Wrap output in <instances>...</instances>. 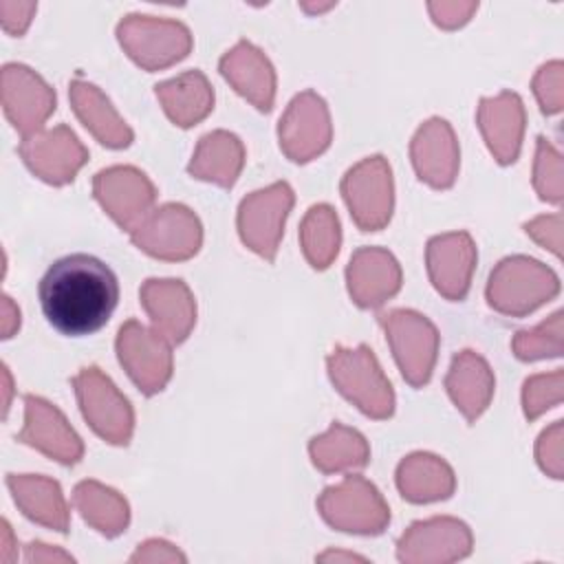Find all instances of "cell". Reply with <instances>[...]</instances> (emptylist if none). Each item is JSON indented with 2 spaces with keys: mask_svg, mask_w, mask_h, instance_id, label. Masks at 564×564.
Returning <instances> with one entry per match:
<instances>
[{
  "mask_svg": "<svg viewBox=\"0 0 564 564\" xmlns=\"http://www.w3.org/2000/svg\"><path fill=\"white\" fill-rule=\"evenodd\" d=\"M117 35L126 53L145 70H159L181 62L192 51V35L185 24L152 15H128L119 22Z\"/></svg>",
  "mask_w": 564,
  "mask_h": 564,
  "instance_id": "cell-5",
  "label": "cell"
},
{
  "mask_svg": "<svg viewBox=\"0 0 564 564\" xmlns=\"http://www.w3.org/2000/svg\"><path fill=\"white\" fill-rule=\"evenodd\" d=\"M37 300L55 330L84 337L108 324L119 302V280L104 260L70 253L55 260L42 275Z\"/></svg>",
  "mask_w": 564,
  "mask_h": 564,
  "instance_id": "cell-1",
  "label": "cell"
},
{
  "mask_svg": "<svg viewBox=\"0 0 564 564\" xmlns=\"http://www.w3.org/2000/svg\"><path fill=\"white\" fill-rule=\"evenodd\" d=\"M397 487L410 502H434L452 496V467L434 454H412L397 469Z\"/></svg>",
  "mask_w": 564,
  "mask_h": 564,
  "instance_id": "cell-28",
  "label": "cell"
},
{
  "mask_svg": "<svg viewBox=\"0 0 564 564\" xmlns=\"http://www.w3.org/2000/svg\"><path fill=\"white\" fill-rule=\"evenodd\" d=\"M535 187L540 192V198L560 203L562 189H560V154L546 143L544 137L538 139V156H535Z\"/></svg>",
  "mask_w": 564,
  "mask_h": 564,
  "instance_id": "cell-33",
  "label": "cell"
},
{
  "mask_svg": "<svg viewBox=\"0 0 564 564\" xmlns=\"http://www.w3.org/2000/svg\"><path fill=\"white\" fill-rule=\"evenodd\" d=\"M185 562V555L165 540H148L139 544L137 553H132L130 562Z\"/></svg>",
  "mask_w": 564,
  "mask_h": 564,
  "instance_id": "cell-36",
  "label": "cell"
},
{
  "mask_svg": "<svg viewBox=\"0 0 564 564\" xmlns=\"http://www.w3.org/2000/svg\"><path fill=\"white\" fill-rule=\"evenodd\" d=\"M557 291L560 282L553 271L538 260L513 256L491 271L487 300L505 315H524L549 302Z\"/></svg>",
  "mask_w": 564,
  "mask_h": 564,
  "instance_id": "cell-3",
  "label": "cell"
},
{
  "mask_svg": "<svg viewBox=\"0 0 564 564\" xmlns=\"http://www.w3.org/2000/svg\"><path fill=\"white\" fill-rule=\"evenodd\" d=\"M348 293L361 308H377L401 289V267L381 247H361L352 253L348 269Z\"/></svg>",
  "mask_w": 564,
  "mask_h": 564,
  "instance_id": "cell-19",
  "label": "cell"
},
{
  "mask_svg": "<svg viewBox=\"0 0 564 564\" xmlns=\"http://www.w3.org/2000/svg\"><path fill=\"white\" fill-rule=\"evenodd\" d=\"M18 441L62 465H75L84 456V443L66 416L53 403L35 394H24V427Z\"/></svg>",
  "mask_w": 564,
  "mask_h": 564,
  "instance_id": "cell-16",
  "label": "cell"
},
{
  "mask_svg": "<svg viewBox=\"0 0 564 564\" xmlns=\"http://www.w3.org/2000/svg\"><path fill=\"white\" fill-rule=\"evenodd\" d=\"M223 77L258 110L269 112L275 97V73L271 62L251 42H238L220 59Z\"/></svg>",
  "mask_w": 564,
  "mask_h": 564,
  "instance_id": "cell-22",
  "label": "cell"
},
{
  "mask_svg": "<svg viewBox=\"0 0 564 564\" xmlns=\"http://www.w3.org/2000/svg\"><path fill=\"white\" fill-rule=\"evenodd\" d=\"M73 388L88 425L112 445H128L134 430L130 401L95 366L73 377Z\"/></svg>",
  "mask_w": 564,
  "mask_h": 564,
  "instance_id": "cell-7",
  "label": "cell"
},
{
  "mask_svg": "<svg viewBox=\"0 0 564 564\" xmlns=\"http://www.w3.org/2000/svg\"><path fill=\"white\" fill-rule=\"evenodd\" d=\"M471 551V533L456 518L414 522L397 544L401 562H454Z\"/></svg>",
  "mask_w": 564,
  "mask_h": 564,
  "instance_id": "cell-17",
  "label": "cell"
},
{
  "mask_svg": "<svg viewBox=\"0 0 564 564\" xmlns=\"http://www.w3.org/2000/svg\"><path fill=\"white\" fill-rule=\"evenodd\" d=\"M291 207L293 189L284 181L249 194L238 207V231L242 242L271 262L284 234V220Z\"/></svg>",
  "mask_w": 564,
  "mask_h": 564,
  "instance_id": "cell-10",
  "label": "cell"
},
{
  "mask_svg": "<svg viewBox=\"0 0 564 564\" xmlns=\"http://www.w3.org/2000/svg\"><path fill=\"white\" fill-rule=\"evenodd\" d=\"M2 110L18 132L31 137L42 130L44 121L55 110V93L33 68L4 64Z\"/></svg>",
  "mask_w": 564,
  "mask_h": 564,
  "instance_id": "cell-14",
  "label": "cell"
},
{
  "mask_svg": "<svg viewBox=\"0 0 564 564\" xmlns=\"http://www.w3.org/2000/svg\"><path fill=\"white\" fill-rule=\"evenodd\" d=\"M379 322L403 379L414 388L425 386L438 352V333L434 324L414 311H390L379 315Z\"/></svg>",
  "mask_w": 564,
  "mask_h": 564,
  "instance_id": "cell-6",
  "label": "cell"
},
{
  "mask_svg": "<svg viewBox=\"0 0 564 564\" xmlns=\"http://www.w3.org/2000/svg\"><path fill=\"white\" fill-rule=\"evenodd\" d=\"M300 242L306 260L311 262L313 269H326L341 242V231H339V218L328 205H313L300 227Z\"/></svg>",
  "mask_w": 564,
  "mask_h": 564,
  "instance_id": "cell-32",
  "label": "cell"
},
{
  "mask_svg": "<svg viewBox=\"0 0 564 564\" xmlns=\"http://www.w3.org/2000/svg\"><path fill=\"white\" fill-rule=\"evenodd\" d=\"M18 152L26 167L51 185L70 183L77 170L88 161V150L68 126L24 137Z\"/></svg>",
  "mask_w": 564,
  "mask_h": 564,
  "instance_id": "cell-15",
  "label": "cell"
},
{
  "mask_svg": "<svg viewBox=\"0 0 564 564\" xmlns=\"http://www.w3.org/2000/svg\"><path fill=\"white\" fill-rule=\"evenodd\" d=\"M308 452L313 465L326 474L364 467L370 458L366 438L357 430L344 427L341 423H333L326 434L313 438Z\"/></svg>",
  "mask_w": 564,
  "mask_h": 564,
  "instance_id": "cell-31",
  "label": "cell"
},
{
  "mask_svg": "<svg viewBox=\"0 0 564 564\" xmlns=\"http://www.w3.org/2000/svg\"><path fill=\"white\" fill-rule=\"evenodd\" d=\"M139 297L154 324V330H159L170 344L187 339L196 322V302L183 280H145Z\"/></svg>",
  "mask_w": 564,
  "mask_h": 564,
  "instance_id": "cell-20",
  "label": "cell"
},
{
  "mask_svg": "<svg viewBox=\"0 0 564 564\" xmlns=\"http://www.w3.org/2000/svg\"><path fill=\"white\" fill-rule=\"evenodd\" d=\"M18 328H20V311L9 295H2V339L13 337Z\"/></svg>",
  "mask_w": 564,
  "mask_h": 564,
  "instance_id": "cell-39",
  "label": "cell"
},
{
  "mask_svg": "<svg viewBox=\"0 0 564 564\" xmlns=\"http://www.w3.org/2000/svg\"><path fill=\"white\" fill-rule=\"evenodd\" d=\"M328 375L335 388L366 416L388 419L394 412V392L368 346L341 348L328 355Z\"/></svg>",
  "mask_w": 564,
  "mask_h": 564,
  "instance_id": "cell-2",
  "label": "cell"
},
{
  "mask_svg": "<svg viewBox=\"0 0 564 564\" xmlns=\"http://www.w3.org/2000/svg\"><path fill=\"white\" fill-rule=\"evenodd\" d=\"M278 134L282 152L295 163H306L322 154L333 137L324 99L313 90L300 93L280 119Z\"/></svg>",
  "mask_w": 564,
  "mask_h": 564,
  "instance_id": "cell-13",
  "label": "cell"
},
{
  "mask_svg": "<svg viewBox=\"0 0 564 564\" xmlns=\"http://www.w3.org/2000/svg\"><path fill=\"white\" fill-rule=\"evenodd\" d=\"M165 115L181 128L205 119L214 108V90L200 70H187L154 86Z\"/></svg>",
  "mask_w": 564,
  "mask_h": 564,
  "instance_id": "cell-27",
  "label": "cell"
},
{
  "mask_svg": "<svg viewBox=\"0 0 564 564\" xmlns=\"http://www.w3.org/2000/svg\"><path fill=\"white\" fill-rule=\"evenodd\" d=\"M445 388L465 419L474 423L487 410L494 394L491 368L474 350H463L452 359Z\"/></svg>",
  "mask_w": 564,
  "mask_h": 564,
  "instance_id": "cell-25",
  "label": "cell"
},
{
  "mask_svg": "<svg viewBox=\"0 0 564 564\" xmlns=\"http://www.w3.org/2000/svg\"><path fill=\"white\" fill-rule=\"evenodd\" d=\"M117 355L143 394H156L172 377L170 341L137 319H128L117 335Z\"/></svg>",
  "mask_w": 564,
  "mask_h": 564,
  "instance_id": "cell-11",
  "label": "cell"
},
{
  "mask_svg": "<svg viewBox=\"0 0 564 564\" xmlns=\"http://www.w3.org/2000/svg\"><path fill=\"white\" fill-rule=\"evenodd\" d=\"M68 95L75 115L99 143L115 150L128 148L132 143V130L126 126V121L117 115L108 97L95 84L75 79L70 82Z\"/></svg>",
  "mask_w": 564,
  "mask_h": 564,
  "instance_id": "cell-26",
  "label": "cell"
},
{
  "mask_svg": "<svg viewBox=\"0 0 564 564\" xmlns=\"http://www.w3.org/2000/svg\"><path fill=\"white\" fill-rule=\"evenodd\" d=\"M317 560H364V557L352 555V553H324Z\"/></svg>",
  "mask_w": 564,
  "mask_h": 564,
  "instance_id": "cell-40",
  "label": "cell"
},
{
  "mask_svg": "<svg viewBox=\"0 0 564 564\" xmlns=\"http://www.w3.org/2000/svg\"><path fill=\"white\" fill-rule=\"evenodd\" d=\"M35 9H37L35 2H0L2 29L9 35H22L26 31Z\"/></svg>",
  "mask_w": 564,
  "mask_h": 564,
  "instance_id": "cell-35",
  "label": "cell"
},
{
  "mask_svg": "<svg viewBox=\"0 0 564 564\" xmlns=\"http://www.w3.org/2000/svg\"><path fill=\"white\" fill-rule=\"evenodd\" d=\"M412 165L421 181L436 189H445L456 181L458 145L454 130L445 119H430L419 128L410 145Z\"/></svg>",
  "mask_w": 564,
  "mask_h": 564,
  "instance_id": "cell-21",
  "label": "cell"
},
{
  "mask_svg": "<svg viewBox=\"0 0 564 564\" xmlns=\"http://www.w3.org/2000/svg\"><path fill=\"white\" fill-rule=\"evenodd\" d=\"M93 192L106 214L126 231H132L148 216L156 198L150 178L132 165L101 170L93 178Z\"/></svg>",
  "mask_w": 564,
  "mask_h": 564,
  "instance_id": "cell-12",
  "label": "cell"
},
{
  "mask_svg": "<svg viewBox=\"0 0 564 564\" xmlns=\"http://www.w3.org/2000/svg\"><path fill=\"white\" fill-rule=\"evenodd\" d=\"M425 258L434 289L452 302L463 300L469 291L476 267V247L471 236L467 231L434 236L427 242Z\"/></svg>",
  "mask_w": 564,
  "mask_h": 564,
  "instance_id": "cell-18",
  "label": "cell"
},
{
  "mask_svg": "<svg viewBox=\"0 0 564 564\" xmlns=\"http://www.w3.org/2000/svg\"><path fill=\"white\" fill-rule=\"evenodd\" d=\"M553 322V315L549 322H542L538 328L533 330H520L513 339V350H516V357L518 359H524V361H531V359H542L546 355L551 357H557L560 350L549 346V339H546V330Z\"/></svg>",
  "mask_w": 564,
  "mask_h": 564,
  "instance_id": "cell-34",
  "label": "cell"
},
{
  "mask_svg": "<svg viewBox=\"0 0 564 564\" xmlns=\"http://www.w3.org/2000/svg\"><path fill=\"white\" fill-rule=\"evenodd\" d=\"M73 505L88 524L108 538L119 535L128 527V502L117 491L95 480H84L75 487Z\"/></svg>",
  "mask_w": 564,
  "mask_h": 564,
  "instance_id": "cell-30",
  "label": "cell"
},
{
  "mask_svg": "<svg viewBox=\"0 0 564 564\" xmlns=\"http://www.w3.org/2000/svg\"><path fill=\"white\" fill-rule=\"evenodd\" d=\"M478 126L498 163L507 165L518 159L524 108L516 93H500L498 97L482 99L478 106Z\"/></svg>",
  "mask_w": 564,
  "mask_h": 564,
  "instance_id": "cell-23",
  "label": "cell"
},
{
  "mask_svg": "<svg viewBox=\"0 0 564 564\" xmlns=\"http://www.w3.org/2000/svg\"><path fill=\"white\" fill-rule=\"evenodd\" d=\"M2 370H4L2 375H4V381H7V399H4V412H7V410H9V392H11V375H9V368H7V366H4Z\"/></svg>",
  "mask_w": 564,
  "mask_h": 564,
  "instance_id": "cell-41",
  "label": "cell"
},
{
  "mask_svg": "<svg viewBox=\"0 0 564 564\" xmlns=\"http://www.w3.org/2000/svg\"><path fill=\"white\" fill-rule=\"evenodd\" d=\"M476 7L478 4H430V11H432L436 24H441L445 29H454V26H460L463 22H467L469 13Z\"/></svg>",
  "mask_w": 564,
  "mask_h": 564,
  "instance_id": "cell-37",
  "label": "cell"
},
{
  "mask_svg": "<svg viewBox=\"0 0 564 564\" xmlns=\"http://www.w3.org/2000/svg\"><path fill=\"white\" fill-rule=\"evenodd\" d=\"M7 487L18 505V509L33 522L55 529L59 533L68 531V505L64 500L57 480L33 474H9Z\"/></svg>",
  "mask_w": 564,
  "mask_h": 564,
  "instance_id": "cell-24",
  "label": "cell"
},
{
  "mask_svg": "<svg viewBox=\"0 0 564 564\" xmlns=\"http://www.w3.org/2000/svg\"><path fill=\"white\" fill-rule=\"evenodd\" d=\"M322 518L348 533L377 535L390 522V509L377 487L361 476H346L344 482L324 489L317 500Z\"/></svg>",
  "mask_w": 564,
  "mask_h": 564,
  "instance_id": "cell-4",
  "label": "cell"
},
{
  "mask_svg": "<svg viewBox=\"0 0 564 564\" xmlns=\"http://www.w3.org/2000/svg\"><path fill=\"white\" fill-rule=\"evenodd\" d=\"M245 165V148L240 139L231 132L216 130L198 141L194 159L189 163V174L220 187H231Z\"/></svg>",
  "mask_w": 564,
  "mask_h": 564,
  "instance_id": "cell-29",
  "label": "cell"
},
{
  "mask_svg": "<svg viewBox=\"0 0 564 564\" xmlns=\"http://www.w3.org/2000/svg\"><path fill=\"white\" fill-rule=\"evenodd\" d=\"M130 238L152 258L187 260L200 249L203 229L192 209L178 203H167L148 214L130 231Z\"/></svg>",
  "mask_w": 564,
  "mask_h": 564,
  "instance_id": "cell-8",
  "label": "cell"
},
{
  "mask_svg": "<svg viewBox=\"0 0 564 564\" xmlns=\"http://www.w3.org/2000/svg\"><path fill=\"white\" fill-rule=\"evenodd\" d=\"M53 560H62V562H73V557L64 551H55L44 542H31L26 546V562H53Z\"/></svg>",
  "mask_w": 564,
  "mask_h": 564,
  "instance_id": "cell-38",
  "label": "cell"
},
{
  "mask_svg": "<svg viewBox=\"0 0 564 564\" xmlns=\"http://www.w3.org/2000/svg\"><path fill=\"white\" fill-rule=\"evenodd\" d=\"M341 194L361 231H379L392 216V172L383 156H368L350 167Z\"/></svg>",
  "mask_w": 564,
  "mask_h": 564,
  "instance_id": "cell-9",
  "label": "cell"
}]
</instances>
